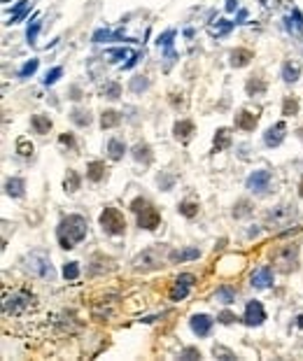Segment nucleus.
I'll return each instance as SVG.
<instances>
[{
    "label": "nucleus",
    "mask_w": 303,
    "mask_h": 361,
    "mask_svg": "<svg viewBox=\"0 0 303 361\" xmlns=\"http://www.w3.org/2000/svg\"><path fill=\"white\" fill-rule=\"evenodd\" d=\"M86 228H89V224L84 219L82 214H70V217H65L59 226V243H61L63 249H73L77 243H82L84 238H86Z\"/></svg>",
    "instance_id": "f257e3e1"
},
{
    "label": "nucleus",
    "mask_w": 303,
    "mask_h": 361,
    "mask_svg": "<svg viewBox=\"0 0 303 361\" xmlns=\"http://www.w3.org/2000/svg\"><path fill=\"white\" fill-rule=\"evenodd\" d=\"M131 208H133V212L138 214V226L140 228H145V231H154L161 222V214H159L157 208H152L145 198H136V201L131 203Z\"/></svg>",
    "instance_id": "f03ea898"
},
{
    "label": "nucleus",
    "mask_w": 303,
    "mask_h": 361,
    "mask_svg": "<svg viewBox=\"0 0 303 361\" xmlns=\"http://www.w3.org/2000/svg\"><path fill=\"white\" fill-rule=\"evenodd\" d=\"M33 305H35V298H33L31 291L19 289V291H14L10 298H5L2 312H5V317H10V315H21V312H28Z\"/></svg>",
    "instance_id": "7ed1b4c3"
},
{
    "label": "nucleus",
    "mask_w": 303,
    "mask_h": 361,
    "mask_svg": "<svg viewBox=\"0 0 303 361\" xmlns=\"http://www.w3.org/2000/svg\"><path fill=\"white\" fill-rule=\"evenodd\" d=\"M163 252H166V247L163 245H154V247H147L142 254L136 256V270H152V268H159L161 261H163Z\"/></svg>",
    "instance_id": "20e7f679"
},
{
    "label": "nucleus",
    "mask_w": 303,
    "mask_h": 361,
    "mask_svg": "<svg viewBox=\"0 0 303 361\" xmlns=\"http://www.w3.org/2000/svg\"><path fill=\"white\" fill-rule=\"evenodd\" d=\"M101 226L105 228V233L119 235V233H124L126 231V219L119 210L107 208V210H103V214H101Z\"/></svg>",
    "instance_id": "39448f33"
},
{
    "label": "nucleus",
    "mask_w": 303,
    "mask_h": 361,
    "mask_svg": "<svg viewBox=\"0 0 303 361\" xmlns=\"http://www.w3.org/2000/svg\"><path fill=\"white\" fill-rule=\"evenodd\" d=\"M273 261H275V266H280V270L289 273V270L296 268V264H299V247H296V245L280 247V249L273 254Z\"/></svg>",
    "instance_id": "423d86ee"
},
{
    "label": "nucleus",
    "mask_w": 303,
    "mask_h": 361,
    "mask_svg": "<svg viewBox=\"0 0 303 361\" xmlns=\"http://www.w3.org/2000/svg\"><path fill=\"white\" fill-rule=\"evenodd\" d=\"M28 268H31L35 275H40V277H49V280L54 277L52 264H49V259L42 254V252H35V254L28 256Z\"/></svg>",
    "instance_id": "0eeeda50"
},
{
    "label": "nucleus",
    "mask_w": 303,
    "mask_h": 361,
    "mask_svg": "<svg viewBox=\"0 0 303 361\" xmlns=\"http://www.w3.org/2000/svg\"><path fill=\"white\" fill-rule=\"evenodd\" d=\"M294 214H296V208H292V205H280V208H275L273 212L266 214V224H268V226H283V224H287L292 219Z\"/></svg>",
    "instance_id": "6e6552de"
},
{
    "label": "nucleus",
    "mask_w": 303,
    "mask_h": 361,
    "mask_svg": "<svg viewBox=\"0 0 303 361\" xmlns=\"http://www.w3.org/2000/svg\"><path fill=\"white\" fill-rule=\"evenodd\" d=\"M194 282H196V277L191 275V273L180 275L178 280H175L173 289H170V298H173V301H182V298H187L189 289H191V285H194Z\"/></svg>",
    "instance_id": "1a4fd4ad"
},
{
    "label": "nucleus",
    "mask_w": 303,
    "mask_h": 361,
    "mask_svg": "<svg viewBox=\"0 0 303 361\" xmlns=\"http://www.w3.org/2000/svg\"><path fill=\"white\" fill-rule=\"evenodd\" d=\"M268 184H271V172H266V170H257V172H252L247 177V189H252V191L266 193L268 191Z\"/></svg>",
    "instance_id": "9d476101"
},
{
    "label": "nucleus",
    "mask_w": 303,
    "mask_h": 361,
    "mask_svg": "<svg viewBox=\"0 0 303 361\" xmlns=\"http://www.w3.org/2000/svg\"><path fill=\"white\" fill-rule=\"evenodd\" d=\"M263 319H266L263 305L259 303V301H250V303H247V308H245V324H250V326H259V324H263Z\"/></svg>",
    "instance_id": "9b49d317"
},
{
    "label": "nucleus",
    "mask_w": 303,
    "mask_h": 361,
    "mask_svg": "<svg viewBox=\"0 0 303 361\" xmlns=\"http://www.w3.org/2000/svg\"><path fill=\"white\" fill-rule=\"evenodd\" d=\"M250 282H252V287H257V289L271 287V285H273V270L268 268V266H262V268H257V270L252 273Z\"/></svg>",
    "instance_id": "f8f14e48"
},
{
    "label": "nucleus",
    "mask_w": 303,
    "mask_h": 361,
    "mask_svg": "<svg viewBox=\"0 0 303 361\" xmlns=\"http://www.w3.org/2000/svg\"><path fill=\"white\" fill-rule=\"evenodd\" d=\"M284 133H287V124L284 121H278L273 128L266 131V135H263V142L268 145V147H278L280 142L284 140Z\"/></svg>",
    "instance_id": "ddd939ff"
},
{
    "label": "nucleus",
    "mask_w": 303,
    "mask_h": 361,
    "mask_svg": "<svg viewBox=\"0 0 303 361\" xmlns=\"http://www.w3.org/2000/svg\"><path fill=\"white\" fill-rule=\"evenodd\" d=\"M189 324H191V331H194L196 336H201V338H205L210 333V329H212V319H210L208 315H194Z\"/></svg>",
    "instance_id": "4468645a"
},
{
    "label": "nucleus",
    "mask_w": 303,
    "mask_h": 361,
    "mask_svg": "<svg viewBox=\"0 0 303 361\" xmlns=\"http://www.w3.org/2000/svg\"><path fill=\"white\" fill-rule=\"evenodd\" d=\"M236 126L242 128V131H254V126H257V117H254L252 112H247V110H242L241 114L236 117Z\"/></svg>",
    "instance_id": "2eb2a0df"
},
{
    "label": "nucleus",
    "mask_w": 303,
    "mask_h": 361,
    "mask_svg": "<svg viewBox=\"0 0 303 361\" xmlns=\"http://www.w3.org/2000/svg\"><path fill=\"white\" fill-rule=\"evenodd\" d=\"M252 61V52L250 49H236V52L231 54V65L233 68H242V65H247Z\"/></svg>",
    "instance_id": "dca6fc26"
},
{
    "label": "nucleus",
    "mask_w": 303,
    "mask_h": 361,
    "mask_svg": "<svg viewBox=\"0 0 303 361\" xmlns=\"http://www.w3.org/2000/svg\"><path fill=\"white\" fill-rule=\"evenodd\" d=\"M86 172H89V180L94 182H101L105 177V172H107V168H105L103 161H91L89 163V168H86Z\"/></svg>",
    "instance_id": "f3484780"
},
{
    "label": "nucleus",
    "mask_w": 303,
    "mask_h": 361,
    "mask_svg": "<svg viewBox=\"0 0 303 361\" xmlns=\"http://www.w3.org/2000/svg\"><path fill=\"white\" fill-rule=\"evenodd\" d=\"M23 180L21 177H12V180H7V184H5V191L10 193L12 198H21L23 196Z\"/></svg>",
    "instance_id": "a211bd4d"
},
{
    "label": "nucleus",
    "mask_w": 303,
    "mask_h": 361,
    "mask_svg": "<svg viewBox=\"0 0 303 361\" xmlns=\"http://www.w3.org/2000/svg\"><path fill=\"white\" fill-rule=\"evenodd\" d=\"M199 249L196 247H189V249H178V252H170V261H189V259H199Z\"/></svg>",
    "instance_id": "6ab92c4d"
},
{
    "label": "nucleus",
    "mask_w": 303,
    "mask_h": 361,
    "mask_svg": "<svg viewBox=\"0 0 303 361\" xmlns=\"http://www.w3.org/2000/svg\"><path fill=\"white\" fill-rule=\"evenodd\" d=\"M124 152H126V147H124V142H121V140L112 138L110 142H107V154H110V159H112V161H119L121 156H124Z\"/></svg>",
    "instance_id": "aec40b11"
},
{
    "label": "nucleus",
    "mask_w": 303,
    "mask_h": 361,
    "mask_svg": "<svg viewBox=\"0 0 303 361\" xmlns=\"http://www.w3.org/2000/svg\"><path fill=\"white\" fill-rule=\"evenodd\" d=\"M31 124H33V131L42 135V133H49V128H52V119L42 117V114H35V117L31 119Z\"/></svg>",
    "instance_id": "412c9836"
},
{
    "label": "nucleus",
    "mask_w": 303,
    "mask_h": 361,
    "mask_svg": "<svg viewBox=\"0 0 303 361\" xmlns=\"http://www.w3.org/2000/svg\"><path fill=\"white\" fill-rule=\"evenodd\" d=\"M173 133H175L178 140H189V135L194 133V124L191 121H178L175 128H173Z\"/></svg>",
    "instance_id": "4be33fe9"
},
{
    "label": "nucleus",
    "mask_w": 303,
    "mask_h": 361,
    "mask_svg": "<svg viewBox=\"0 0 303 361\" xmlns=\"http://www.w3.org/2000/svg\"><path fill=\"white\" fill-rule=\"evenodd\" d=\"M133 159L147 166V163H152L154 156H152V149L147 147V145H136V147H133Z\"/></svg>",
    "instance_id": "5701e85b"
},
{
    "label": "nucleus",
    "mask_w": 303,
    "mask_h": 361,
    "mask_svg": "<svg viewBox=\"0 0 303 361\" xmlns=\"http://www.w3.org/2000/svg\"><path fill=\"white\" fill-rule=\"evenodd\" d=\"M121 124V117H119V112H115V110H107V112H103V117H101V126L103 128H115Z\"/></svg>",
    "instance_id": "b1692460"
},
{
    "label": "nucleus",
    "mask_w": 303,
    "mask_h": 361,
    "mask_svg": "<svg viewBox=\"0 0 303 361\" xmlns=\"http://www.w3.org/2000/svg\"><path fill=\"white\" fill-rule=\"evenodd\" d=\"M299 75H301V68H299L296 63H292V61H289V63H284V68H283V79H284V82H289V84H292V82L299 79Z\"/></svg>",
    "instance_id": "393cba45"
},
{
    "label": "nucleus",
    "mask_w": 303,
    "mask_h": 361,
    "mask_svg": "<svg viewBox=\"0 0 303 361\" xmlns=\"http://www.w3.org/2000/svg\"><path fill=\"white\" fill-rule=\"evenodd\" d=\"M229 133H231L229 128H220V131H217V135H215V149H217V152H222V149H226L231 145Z\"/></svg>",
    "instance_id": "a878e982"
},
{
    "label": "nucleus",
    "mask_w": 303,
    "mask_h": 361,
    "mask_svg": "<svg viewBox=\"0 0 303 361\" xmlns=\"http://www.w3.org/2000/svg\"><path fill=\"white\" fill-rule=\"evenodd\" d=\"M63 187H65V191L73 193L80 189V175L75 172V170H68V175H65V182H63Z\"/></svg>",
    "instance_id": "bb28decb"
},
{
    "label": "nucleus",
    "mask_w": 303,
    "mask_h": 361,
    "mask_svg": "<svg viewBox=\"0 0 303 361\" xmlns=\"http://www.w3.org/2000/svg\"><path fill=\"white\" fill-rule=\"evenodd\" d=\"M70 119H73L77 126H89V124H91V114L84 112V110H75L73 114H70Z\"/></svg>",
    "instance_id": "cd10ccee"
},
{
    "label": "nucleus",
    "mask_w": 303,
    "mask_h": 361,
    "mask_svg": "<svg viewBox=\"0 0 303 361\" xmlns=\"http://www.w3.org/2000/svg\"><path fill=\"white\" fill-rule=\"evenodd\" d=\"M63 277H65V280H77V277H80V264L70 261V264L63 266Z\"/></svg>",
    "instance_id": "c85d7f7f"
},
{
    "label": "nucleus",
    "mask_w": 303,
    "mask_h": 361,
    "mask_svg": "<svg viewBox=\"0 0 303 361\" xmlns=\"http://www.w3.org/2000/svg\"><path fill=\"white\" fill-rule=\"evenodd\" d=\"M299 112V103L294 98H284V105H283V114L284 117H294Z\"/></svg>",
    "instance_id": "c756f323"
},
{
    "label": "nucleus",
    "mask_w": 303,
    "mask_h": 361,
    "mask_svg": "<svg viewBox=\"0 0 303 361\" xmlns=\"http://www.w3.org/2000/svg\"><path fill=\"white\" fill-rule=\"evenodd\" d=\"M217 301H220V303H226V305H229V303H233V289L231 287H222V289H217Z\"/></svg>",
    "instance_id": "7c9ffc66"
},
{
    "label": "nucleus",
    "mask_w": 303,
    "mask_h": 361,
    "mask_svg": "<svg viewBox=\"0 0 303 361\" xmlns=\"http://www.w3.org/2000/svg\"><path fill=\"white\" fill-rule=\"evenodd\" d=\"M28 12V2L26 0H21L19 5H17V10L12 12V17H10V23H17V21H21V17Z\"/></svg>",
    "instance_id": "2f4dec72"
},
{
    "label": "nucleus",
    "mask_w": 303,
    "mask_h": 361,
    "mask_svg": "<svg viewBox=\"0 0 303 361\" xmlns=\"http://www.w3.org/2000/svg\"><path fill=\"white\" fill-rule=\"evenodd\" d=\"M263 91H266V84H263L262 79H254V77H252L250 82H247V94H250V96H254V94H263Z\"/></svg>",
    "instance_id": "473e14b6"
},
{
    "label": "nucleus",
    "mask_w": 303,
    "mask_h": 361,
    "mask_svg": "<svg viewBox=\"0 0 303 361\" xmlns=\"http://www.w3.org/2000/svg\"><path fill=\"white\" fill-rule=\"evenodd\" d=\"M107 56H112V58H138L140 54H133L131 49H107Z\"/></svg>",
    "instance_id": "72a5a7b5"
},
{
    "label": "nucleus",
    "mask_w": 303,
    "mask_h": 361,
    "mask_svg": "<svg viewBox=\"0 0 303 361\" xmlns=\"http://www.w3.org/2000/svg\"><path fill=\"white\" fill-rule=\"evenodd\" d=\"M17 152H19L21 156H31V154H33V145L26 138H21L19 142H17Z\"/></svg>",
    "instance_id": "f704fd0d"
},
{
    "label": "nucleus",
    "mask_w": 303,
    "mask_h": 361,
    "mask_svg": "<svg viewBox=\"0 0 303 361\" xmlns=\"http://www.w3.org/2000/svg\"><path fill=\"white\" fill-rule=\"evenodd\" d=\"M38 65H40V63H38V58H31V61H28V63L19 70V77H28V75H33L35 70H38Z\"/></svg>",
    "instance_id": "c9c22d12"
},
{
    "label": "nucleus",
    "mask_w": 303,
    "mask_h": 361,
    "mask_svg": "<svg viewBox=\"0 0 303 361\" xmlns=\"http://www.w3.org/2000/svg\"><path fill=\"white\" fill-rule=\"evenodd\" d=\"M173 38H175V31H166L161 38H159V47H166L168 52H170V42H173ZM170 56H173V52H170Z\"/></svg>",
    "instance_id": "e433bc0d"
},
{
    "label": "nucleus",
    "mask_w": 303,
    "mask_h": 361,
    "mask_svg": "<svg viewBox=\"0 0 303 361\" xmlns=\"http://www.w3.org/2000/svg\"><path fill=\"white\" fill-rule=\"evenodd\" d=\"M115 38H121V33H110V31H98L94 35V42H103V40H115Z\"/></svg>",
    "instance_id": "4c0bfd02"
},
{
    "label": "nucleus",
    "mask_w": 303,
    "mask_h": 361,
    "mask_svg": "<svg viewBox=\"0 0 303 361\" xmlns=\"http://www.w3.org/2000/svg\"><path fill=\"white\" fill-rule=\"evenodd\" d=\"M147 86H149V82H147V77H136V79L131 82V91H136V94H140V91H145Z\"/></svg>",
    "instance_id": "58836bf2"
},
{
    "label": "nucleus",
    "mask_w": 303,
    "mask_h": 361,
    "mask_svg": "<svg viewBox=\"0 0 303 361\" xmlns=\"http://www.w3.org/2000/svg\"><path fill=\"white\" fill-rule=\"evenodd\" d=\"M180 212L184 214V217H194V214L199 212V205L196 203H182L180 205Z\"/></svg>",
    "instance_id": "ea45409f"
},
{
    "label": "nucleus",
    "mask_w": 303,
    "mask_h": 361,
    "mask_svg": "<svg viewBox=\"0 0 303 361\" xmlns=\"http://www.w3.org/2000/svg\"><path fill=\"white\" fill-rule=\"evenodd\" d=\"M119 94H121V89H119V84H117V82L107 84V89H105V96L110 98V100H117V98H119Z\"/></svg>",
    "instance_id": "a19ab883"
},
{
    "label": "nucleus",
    "mask_w": 303,
    "mask_h": 361,
    "mask_svg": "<svg viewBox=\"0 0 303 361\" xmlns=\"http://www.w3.org/2000/svg\"><path fill=\"white\" fill-rule=\"evenodd\" d=\"M250 208H252V205L247 201H241L238 205H236L233 214H236V217H247V214H250Z\"/></svg>",
    "instance_id": "79ce46f5"
},
{
    "label": "nucleus",
    "mask_w": 303,
    "mask_h": 361,
    "mask_svg": "<svg viewBox=\"0 0 303 361\" xmlns=\"http://www.w3.org/2000/svg\"><path fill=\"white\" fill-rule=\"evenodd\" d=\"M61 75H63V70H61V68H54V70H49V73L44 75V84H47V86H49V84H54V82H56V79H59Z\"/></svg>",
    "instance_id": "37998d69"
},
{
    "label": "nucleus",
    "mask_w": 303,
    "mask_h": 361,
    "mask_svg": "<svg viewBox=\"0 0 303 361\" xmlns=\"http://www.w3.org/2000/svg\"><path fill=\"white\" fill-rule=\"evenodd\" d=\"M38 33H40V21H33V26H28V31H26V38H28V42H35V38H38Z\"/></svg>",
    "instance_id": "c03bdc74"
},
{
    "label": "nucleus",
    "mask_w": 303,
    "mask_h": 361,
    "mask_svg": "<svg viewBox=\"0 0 303 361\" xmlns=\"http://www.w3.org/2000/svg\"><path fill=\"white\" fill-rule=\"evenodd\" d=\"M217 319H220L222 324H233V322H238V317H236L233 312H229V310L220 312V315H217Z\"/></svg>",
    "instance_id": "a18cd8bd"
},
{
    "label": "nucleus",
    "mask_w": 303,
    "mask_h": 361,
    "mask_svg": "<svg viewBox=\"0 0 303 361\" xmlns=\"http://www.w3.org/2000/svg\"><path fill=\"white\" fill-rule=\"evenodd\" d=\"M231 26H233V23H229V21H220V28H210V33H212V35H222V33L231 31Z\"/></svg>",
    "instance_id": "49530a36"
},
{
    "label": "nucleus",
    "mask_w": 303,
    "mask_h": 361,
    "mask_svg": "<svg viewBox=\"0 0 303 361\" xmlns=\"http://www.w3.org/2000/svg\"><path fill=\"white\" fill-rule=\"evenodd\" d=\"M182 359H201V352L194 350V347H187V350L182 352Z\"/></svg>",
    "instance_id": "de8ad7c7"
},
{
    "label": "nucleus",
    "mask_w": 303,
    "mask_h": 361,
    "mask_svg": "<svg viewBox=\"0 0 303 361\" xmlns=\"http://www.w3.org/2000/svg\"><path fill=\"white\" fill-rule=\"evenodd\" d=\"M61 142H63V145H68V147H73V145H75V140H73V135H70V133H63Z\"/></svg>",
    "instance_id": "09e8293b"
},
{
    "label": "nucleus",
    "mask_w": 303,
    "mask_h": 361,
    "mask_svg": "<svg viewBox=\"0 0 303 361\" xmlns=\"http://www.w3.org/2000/svg\"><path fill=\"white\" fill-rule=\"evenodd\" d=\"M226 357V359H233V354L231 352H226V350H222V347H215V357Z\"/></svg>",
    "instance_id": "8fccbe9b"
},
{
    "label": "nucleus",
    "mask_w": 303,
    "mask_h": 361,
    "mask_svg": "<svg viewBox=\"0 0 303 361\" xmlns=\"http://www.w3.org/2000/svg\"><path fill=\"white\" fill-rule=\"evenodd\" d=\"M226 10H236V0H229V2H226Z\"/></svg>",
    "instance_id": "3c124183"
},
{
    "label": "nucleus",
    "mask_w": 303,
    "mask_h": 361,
    "mask_svg": "<svg viewBox=\"0 0 303 361\" xmlns=\"http://www.w3.org/2000/svg\"><path fill=\"white\" fill-rule=\"evenodd\" d=\"M296 326H301V329H303V315H299V317H296Z\"/></svg>",
    "instance_id": "603ef678"
},
{
    "label": "nucleus",
    "mask_w": 303,
    "mask_h": 361,
    "mask_svg": "<svg viewBox=\"0 0 303 361\" xmlns=\"http://www.w3.org/2000/svg\"><path fill=\"white\" fill-rule=\"evenodd\" d=\"M299 193L303 196V180H301V184H299Z\"/></svg>",
    "instance_id": "864d4df0"
}]
</instances>
